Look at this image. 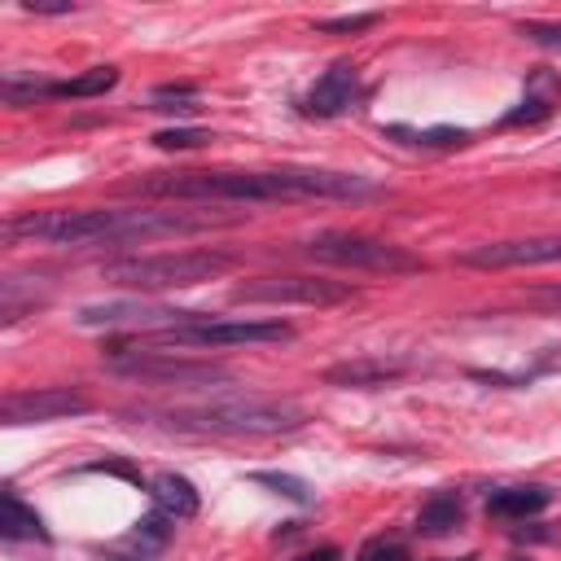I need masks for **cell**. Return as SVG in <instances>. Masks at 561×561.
Returning <instances> with one entry per match:
<instances>
[{
    "mask_svg": "<svg viewBox=\"0 0 561 561\" xmlns=\"http://www.w3.org/2000/svg\"><path fill=\"white\" fill-rule=\"evenodd\" d=\"M237 259L228 250H162V254H131V259H114L101 267V280H114L123 289H188L202 285L210 276L232 272Z\"/></svg>",
    "mask_w": 561,
    "mask_h": 561,
    "instance_id": "277c9868",
    "label": "cell"
},
{
    "mask_svg": "<svg viewBox=\"0 0 561 561\" xmlns=\"http://www.w3.org/2000/svg\"><path fill=\"white\" fill-rule=\"evenodd\" d=\"M557 101H561V75H552L548 66H535L530 75H526V96H522V105L517 110H508L504 114V127H530V123H543L552 110H557Z\"/></svg>",
    "mask_w": 561,
    "mask_h": 561,
    "instance_id": "4fadbf2b",
    "label": "cell"
},
{
    "mask_svg": "<svg viewBox=\"0 0 561 561\" xmlns=\"http://www.w3.org/2000/svg\"><path fill=\"white\" fill-rule=\"evenodd\" d=\"M460 522H465V500H460L456 491H434V495L416 508V530L430 535V539L451 535Z\"/></svg>",
    "mask_w": 561,
    "mask_h": 561,
    "instance_id": "2e32d148",
    "label": "cell"
},
{
    "mask_svg": "<svg viewBox=\"0 0 561 561\" xmlns=\"http://www.w3.org/2000/svg\"><path fill=\"white\" fill-rule=\"evenodd\" d=\"M79 324H127L136 333H162L180 329L193 320H206L202 311H180V307H145V302H88L75 311Z\"/></svg>",
    "mask_w": 561,
    "mask_h": 561,
    "instance_id": "30bf717a",
    "label": "cell"
},
{
    "mask_svg": "<svg viewBox=\"0 0 561 561\" xmlns=\"http://www.w3.org/2000/svg\"><path fill=\"white\" fill-rule=\"evenodd\" d=\"M465 561H473V557H465Z\"/></svg>",
    "mask_w": 561,
    "mask_h": 561,
    "instance_id": "f1b7e54d",
    "label": "cell"
},
{
    "mask_svg": "<svg viewBox=\"0 0 561 561\" xmlns=\"http://www.w3.org/2000/svg\"><path fill=\"white\" fill-rule=\"evenodd\" d=\"M250 482H259V486H267V491H276V495H285V500H294V504H311V486H307L302 478H294V473H276V469H259V473H250Z\"/></svg>",
    "mask_w": 561,
    "mask_h": 561,
    "instance_id": "44dd1931",
    "label": "cell"
},
{
    "mask_svg": "<svg viewBox=\"0 0 561 561\" xmlns=\"http://www.w3.org/2000/svg\"><path fill=\"white\" fill-rule=\"evenodd\" d=\"M149 495H153V508H162L175 522H184V517L197 513V486L188 478H180V473H158L149 482Z\"/></svg>",
    "mask_w": 561,
    "mask_h": 561,
    "instance_id": "e0dca14e",
    "label": "cell"
},
{
    "mask_svg": "<svg viewBox=\"0 0 561 561\" xmlns=\"http://www.w3.org/2000/svg\"><path fill=\"white\" fill-rule=\"evenodd\" d=\"M355 561H408V552H403L399 539H386V535H381V539H368Z\"/></svg>",
    "mask_w": 561,
    "mask_h": 561,
    "instance_id": "d4e9b609",
    "label": "cell"
},
{
    "mask_svg": "<svg viewBox=\"0 0 561 561\" xmlns=\"http://www.w3.org/2000/svg\"><path fill=\"white\" fill-rule=\"evenodd\" d=\"M403 136H412V145H430V149H451V145L469 140V131H460V127H425V131H403Z\"/></svg>",
    "mask_w": 561,
    "mask_h": 561,
    "instance_id": "cb8c5ba5",
    "label": "cell"
},
{
    "mask_svg": "<svg viewBox=\"0 0 561 561\" xmlns=\"http://www.w3.org/2000/svg\"><path fill=\"white\" fill-rule=\"evenodd\" d=\"M127 193L171 202H307V197H373L377 184L351 171L276 167V171H153Z\"/></svg>",
    "mask_w": 561,
    "mask_h": 561,
    "instance_id": "6da1fadb",
    "label": "cell"
},
{
    "mask_svg": "<svg viewBox=\"0 0 561 561\" xmlns=\"http://www.w3.org/2000/svg\"><path fill=\"white\" fill-rule=\"evenodd\" d=\"M368 26H377V13H342V18L316 22L320 35H355V31H368Z\"/></svg>",
    "mask_w": 561,
    "mask_h": 561,
    "instance_id": "7402d4cb",
    "label": "cell"
},
{
    "mask_svg": "<svg viewBox=\"0 0 561 561\" xmlns=\"http://www.w3.org/2000/svg\"><path fill=\"white\" fill-rule=\"evenodd\" d=\"M355 289L324 276H259L232 289V302H302V307H333L346 302Z\"/></svg>",
    "mask_w": 561,
    "mask_h": 561,
    "instance_id": "ba28073f",
    "label": "cell"
},
{
    "mask_svg": "<svg viewBox=\"0 0 561 561\" xmlns=\"http://www.w3.org/2000/svg\"><path fill=\"white\" fill-rule=\"evenodd\" d=\"M206 140H210V131H202V127H167V131L153 136L158 149H197Z\"/></svg>",
    "mask_w": 561,
    "mask_h": 561,
    "instance_id": "603a6c76",
    "label": "cell"
},
{
    "mask_svg": "<svg viewBox=\"0 0 561 561\" xmlns=\"http://www.w3.org/2000/svg\"><path fill=\"white\" fill-rule=\"evenodd\" d=\"M294 561H342V548L324 543V548H316V552H302V557H294Z\"/></svg>",
    "mask_w": 561,
    "mask_h": 561,
    "instance_id": "83f0119b",
    "label": "cell"
},
{
    "mask_svg": "<svg viewBox=\"0 0 561 561\" xmlns=\"http://www.w3.org/2000/svg\"><path fill=\"white\" fill-rule=\"evenodd\" d=\"M114 83H118V66H92V70H83V75H75V79L53 83L48 96H101V92H110Z\"/></svg>",
    "mask_w": 561,
    "mask_h": 561,
    "instance_id": "d6986e66",
    "label": "cell"
},
{
    "mask_svg": "<svg viewBox=\"0 0 561 561\" xmlns=\"http://www.w3.org/2000/svg\"><path fill=\"white\" fill-rule=\"evenodd\" d=\"M285 320H193L162 333H140L131 346H245V342H289Z\"/></svg>",
    "mask_w": 561,
    "mask_h": 561,
    "instance_id": "52a82bcc",
    "label": "cell"
},
{
    "mask_svg": "<svg viewBox=\"0 0 561 561\" xmlns=\"http://www.w3.org/2000/svg\"><path fill=\"white\" fill-rule=\"evenodd\" d=\"M105 368L131 381H167V386H210V381H228L232 368L228 364H210V359H180L167 346H110L105 351Z\"/></svg>",
    "mask_w": 561,
    "mask_h": 561,
    "instance_id": "8992f818",
    "label": "cell"
},
{
    "mask_svg": "<svg viewBox=\"0 0 561 561\" xmlns=\"http://www.w3.org/2000/svg\"><path fill=\"white\" fill-rule=\"evenodd\" d=\"M175 535V517H167L162 508H153V513H145L140 522H136V530L127 535V543H136V548H149V552H158L167 539Z\"/></svg>",
    "mask_w": 561,
    "mask_h": 561,
    "instance_id": "ffe728a7",
    "label": "cell"
},
{
    "mask_svg": "<svg viewBox=\"0 0 561 561\" xmlns=\"http://www.w3.org/2000/svg\"><path fill=\"white\" fill-rule=\"evenodd\" d=\"M158 416L171 430L224 434V438H263V434H289V430L307 425V408L298 399H280V394H232V399L167 408Z\"/></svg>",
    "mask_w": 561,
    "mask_h": 561,
    "instance_id": "3957f363",
    "label": "cell"
},
{
    "mask_svg": "<svg viewBox=\"0 0 561 561\" xmlns=\"http://www.w3.org/2000/svg\"><path fill=\"white\" fill-rule=\"evenodd\" d=\"M522 35L543 44V48H557L561 53V22H522Z\"/></svg>",
    "mask_w": 561,
    "mask_h": 561,
    "instance_id": "484cf974",
    "label": "cell"
},
{
    "mask_svg": "<svg viewBox=\"0 0 561 561\" xmlns=\"http://www.w3.org/2000/svg\"><path fill=\"white\" fill-rule=\"evenodd\" d=\"M460 263L465 267H539V263H561V232L486 241V245L460 250Z\"/></svg>",
    "mask_w": 561,
    "mask_h": 561,
    "instance_id": "8fae6325",
    "label": "cell"
},
{
    "mask_svg": "<svg viewBox=\"0 0 561 561\" xmlns=\"http://www.w3.org/2000/svg\"><path fill=\"white\" fill-rule=\"evenodd\" d=\"M22 9L39 18H57V13H75V0H22Z\"/></svg>",
    "mask_w": 561,
    "mask_h": 561,
    "instance_id": "4316f807",
    "label": "cell"
},
{
    "mask_svg": "<svg viewBox=\"0 0 561 561\" xmlns=\"http://www.w3.org/2000/svg\"><path fill=\"white\" fill-rule=\"evenodd\" d=\"M241 215L219 210H114V206H70V210H31L9 224V237H39L53 245H101V241H149L175 232H210L228 228Z\"/></svg>",
    "mask_w": 561,
    "mask_h": 561,
    "instance_id": "7a4b0ae2",
    "label": "cell"
},
{
    "mask_svg": "<svg viewBox=\"0 0 561 561\" xmlns=\"http://www.w3.org/2000/svg\"><path fill=\"white\" fill-rule=\"evenodd\" d=\"M0 535H4L9 543H18V539H48L39 513H35L31 504H22L18 491H4V495H0Z\"/></svg>",
    "mask_w": 561,
    "mask_h": 561,
    "instance_id": "ac0fdd59",
    "label": "cell"
},
{
    "mask_svg": "<svg viewBox=\"0 0 561 561\" xmlns=\"http://www.w3.org/2000/svg\"><path fill=\"white\" fill-rule=\"evenodd\" d=\"M408 373V359H386V355H364V359H346V364H329L324 381L329 386H386L394 377Z\"/></svg>",
    "mask_w": 561,
    "mask_h": 561,
    "instance_id": "5bb4252c",
    "label": "cell"
},
{
    "mask_svg": "<svg viewBox=\"0 0 561 561\" xmlns=\"http://www.w3.org/2000/svg\"><path fill=\"white\" fill-rule=\"evenodd\" d=\"M355 92H359L355 66H351V61H337V66H329V70L311 83V92H307L302 110H307V114H316V118H337V114H346V110H351Z\"/></svg>",
    "mask_w": 561,
    "mask_h": 561,
    "instance_id": "7c38bea8",
    "label": "cell"
},
{
    "mask_svg": "<svg viewBox=\"0 0 561 561\" xmlns=\"http://www.w3.org/2000/svg\"><path fill=\"white\" fill-rule=\"evenodd\" d=\"M302 250H307V259H316V263L355 267V272H381V276H412V272H425V259H416L408 245H394V241H381V237H368V232L329 228V232H316Z\"/></svg>",
    "mask_w": 561,
    "mask_h": 561,
    "instance_id": "5b68a950",
    "label": "cell"
},
{
    "mask_svg": "<svg viewBox=\"0 0 561 561\" xmlns=\"http://www.w3.org/2000/svg\"><path fill=\"white\" fill-rule=\"evenodd\" d=\"M92 399L66 386H39V390H18L4 394L0 403V421L4 425H44V421H61V416H79L88 412Z\"/></svg>",
    "mask_w": 561,
    "mask_h": 561,
    "instance_id": "9c48e42d",
    "label": "cell"
},
{
    "mask_svg": "<svg viewBox=\"0 0 561 561\" xmlns=\"http://www.w3.org/2000/svg\"><path fill=\"white\" fill-rule=\"evenodd\" d=\"M548 504H552V486H543V482H522V486H500V491H491L486 513H491V517H530V513H539V508H548Z\"/></svg>",
    "mask_w": 561,
    "mask_h": 561,
    "instance_id": "9a60e30c",
    "label": "cell"
}]
</instances>
